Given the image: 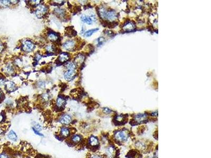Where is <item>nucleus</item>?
<instances>
[{
	"mask_svg": "<svg viewBox=\"0 0 211 158\" xmlns=\"http://www.w3.org/2000/svg\"><path fill=\"white\" fill-rule=\"evenodd\" d=\"M98 30H99V29L96 28V29H91V30H88V31H87V32L85 33V36H86V37H89V36H91V35H92V34H93V33H94L95 32H97Z\"/></svg>",
	"mask_w": 211,
	"mask_h": 158,
	"instance_id": "obj_18",
	"label": "nucleus"
},
{
	"mask_svg": "<svg viewBox=\"0 0 211 158\" xmlns=\"http://www.w3.org/2000/svg\"><path fill=\"white\" fill-rule=\"evenodd\" d=\"M8 137L10 140L13 141H16L18 139V137L16 133H15L13 131H12V130H11V131L9 133Z\"/></svg>",
	"mask_w": 211,
	"mask_h": 158,
	"instance_id": "obj_12",
	"label": "nucleus"
},
{
	"mask_svg": "<svg viewBox=\"0 0 211 158\" xmlns=\"http://www.w3.org/2000/svg\"><path fill=\"white\" fill-rule=\"evenodd\" d=\"M92 158H100V157H98V156H94Z\"/></svg>",
	"mask_w": 211,
	"mask_h": 158,
	"instance_id": "obj_33",
	"label": "nucleus"
},
{
	"mask_svg": "<svg viewBox=\"0 0 211 158\" xmlns=\"http://www.w3.org/2000/svg\"><path fill=\"white\" fill-rule=\"evenodd\" d=\"M10 1H0V7L2 8H7L11 3Z\"/></svg>",
	"mask_w": 211,
	"mask_h": 158,
	"instance_id": "obj_19",
	"label": "nucleus"
},
{
	"mask_svg": "<svg viewBox=\"0 0 211 158\" xmlns=\"http://www.w3.org/2000/svg\"><path fill=\"white\" fill-rule=\"evenodd\" d=\"M83 58H84V57L83 56L81 55H79L76 58V62L80 63L81 62H82V61H83Z\"/></svg>",
	"mask_w": 211,
	"mask_h": 158,
	"instance_id": "obj_23",
	"label": "nucleus"
},
{
	"mask_svg": "<svg viewBox=\"0 0 211 158\" xmlns=\"http://www.w3.org/2000/svg\"><path fill=\"white\" fill-rule=\"evenodd\" d=\"M115 138L117 140L120 142H125L127 140L128 135L125 131H120L115 134Z\"/></svg>",
	"mask_w": 211,
	"mask_h": 158,
	"instance_id": "obj_3",
	"label": "nucleus"
},
{
	"mask_svg": "<svg viewBox=\"0 0 211 158\" xmlns=\"http://www.w3.org/2000/svg\"><path fill=\"white\" fill-rule=\"evenodd\" d=\"M3 49H4L3 44V43H2L1 41H0V53L3 50Z\"/></svg>",
	"mask_w": 211,
	"mask_h": 158,
	"instance_id": "obj_30",
	"label": "nucleus"
},
{
	"mask_svg": "<svg viewBox=\"0 0 211 158\" xmlns=\"http://www.w3.org/2000/svg\"><path fill=\"white\" fill-rule=\"evenodd\" d=\"M67 69L68 70H74L76 69V66L74 63L73 62H69L68 63L66 66Z\"/></svg>",
	"mask_w": 211,
	"mask_h": 158,
	"instance_id": "obj_21",
	"label": "nucleus"
},
{
	"mask_svg": "<svg viewBox=\"0 0 211 158\" xmlns=\"http://www.w3.org/2000/svg\"><path fill=\"white\" fill-rule=\"evenodd\" d=\"M106 154L109 158L112 157L113 156L114 153V148L111 147H108L107 149H106Z\"/></svg>",
	"mask_w": 211,
	"mask_h": 158,
	"instance_id": "obj_16",
	"label": "nucleus"
},
{
	"mask_svg": "<svg viewBox=\"0 0 211 158\" xmlns=\"http://www.w3.org/2000/svg\"><path fill=\"white\" fill-rule=\"evenodd\" d=\"M66 103V100H64V99L62 97H59L57 99L56 104L57 106L59 108L63 107V105Z\"/></svg>",
	"mask_w": 211,
	"mask_h": 158,
	"instance_id": "obj_10",
	"label": "nucleus"
},
{
	"mask_svg": "<svg viewBox=\"0 0 211 158\" xmlns=\"http://www.w3.org/2000/svg\"><path fill=\"white\" fill-rule=\"evenodd\" d=\"M146 117L147 115L145 114H138L135 116V121L140 123L145 120Z\"/></svg>",
	"mask_w": 211,
	"mask_h": 158,
	"instance_id": "obj_9",
	"label": "nucleus"
},
{
	"mask_svg": "<svg viewBox=\"0 0 211 158\" xmlns=\"http://www.w3.org/2000/svg\"><path fill=\"white\" fill-rule=\"evenodd\" d=\"M5 81L4 79L2 78V77H0V86L3 85L4 84H5Z\"/></svg>",
	"mask_w": 211,
	"mask_h": 158,
	"instance_id": "obj_27",
	"label": "nucleus"
},
{
	"mask_svg": "<svg viewBox=\"0 0 211 158\" xmlns=\"http://www.w3.org/2000/svg\"><path fill=\"white\" fill-rule=\"evenodd\" d=\"M75 46V43L73 41H68L63 44V48L68 51L72 50Z\"/></svg>",
	"mask_w": 211,
	"mask_h": 158,
	"instance_id": "obj_6",
	"label": "nucleus"
},
{
	"mask_svg": "<svg viewBox=\"0 0 211 158\" xmlns=\"http://www.w3.org/2000/svg\"><path fill=\"white\" fill-rule=\"evenodd\" d=\"M60 133L62 136H63V137H67L69 135L70 131L68 129V128H66V127H62V128L61 129Z\"/></svg>",
	"mask_w": 211,
	"mask_h": 158,
	"instance_id": "obj_13",
	"label": "nucleus"
},
{
	"mask_svg": "<svg viewBox=\"0 0 211 158\" xmlns=\"http://www.w3.org/2000/svg\"><path fill=\"white\" fill-rule=\"evenodd\" d=\"M33 129L35 130V131L39 132L42 130V127L40 125H39V124H36V125H35V126H34Z\"/></svg>",
	"mask_w": 211,
	"mask_h": 158,
	"instance_id": "obj_24",
	"label": "nucleus"
},
{
	"mask_svg": "<svg viewBox=\"0 0 211 158\" xmlns=\"http://www.w3.org/2000/svg\"><path fill=\"white\" fill-rule=\"evenodd\" d=\"M33 43L30 40H25L22 44V48L24 51L31 52L34 48Z\"/></svg>",
	"mask_w": 211,
	"mask_h": 158,
	"instance_id": "obj_2",
	"label": "nucleus"
},
{
	"mask_svg": "<svg viewBox=\"0 0 211 158\" xmlns=\"http://www.w3.org/2000/svg\"><path fill=\"white\" fill-rule=\"evenodd\" d=\"M48 38L50 40L52 41H57L58 39V36L54 32H50L48 34Z\"/></svg>",
	"mask_w": 211,
	"mask_h": 158,
	"instance_id": "obj_14",
	"label": "nucleus"
},
{
	"mask_svg": "<svg viewBox=\"0 0 211 158\" xmlns=\"http://www.w3.org/2000/svg\"><path fill=\"white\" fill-rule=\"evenodd\" d=\"M6 89L9 91H13L15 89V85L13 82L8 81L5 83Z\"/></svg>",
	"mask_w": 211,
	"mask_h": 158,
	"instance_id": "obj_8",
	"label": "nucleus"
},
{
	"mask_svg": "<svg viewBox=\"0 0 211 158\" xmlns=\"http://www.w3.org/2000/svg\"><path fill=\"white\" fill-rule=\"evenodd\" d=\"M103 112L105 114H109L111 112V110L108 108H104Z\"/></svg>",
	"mask_w": 211,
	"mask_h": 158,
	"instance_id": "obj_26",
	"label": "nucleus"
},
{
	"mask_svg": "<svg viewBox=\"0 0 211 158\" xmlns=\"http://www.w3.org/2000/svg\"><path fill=\"white\" fill-rule=\"evenodd\" d=\"M93 16L92 17H88L86 16V15H82L81 17V20L83 22L86 23L88 24H91L93 21L94 20L93 19Z\"/></svg>",
	"mask_w": 211,
	"mask_h": 158,
	"instance_id": "obj_7",
	"label": "nucleus"
},
{
	"mask_svg": "<svg viewBox=\"0 0 211 158\" xmlns=\"http://www.w3.org/2000/svg\"><path fill=\"white\" fill-rule=\"evenodd\" d=\"M118 25V23L116 22H113L112 23H109V25H108V26H109V28H114V27H115L116 25Z\"/></svg>",
	"mask_w": 211,
	"mask_h": 158,
	"instance_id": "obj_25",
	"label": "nucleus"
},
{
	"mask_svg": "<svg viewBox=\"0 0 211 158\" xmlns=\"http://www.w3.org/2000/svg\"><path fill=\"white\" fill-rule=\"evenodd\" d=\"M81 140V137L79 135H74L72 137V141L74 143H77Z\"/></svg>",
	"mask_w": 211,
	"mask_h": 158,
	"instance_id": "obj_22",
	"label": "nucleus"
},
{
	"mask_svg": "<svg viewBox=\"0 0 211 158\" xmlns=\"http://www.w3.org/2000/svg\"><path fill=\"white\" fill-rule=\"evenodd\" d=\"M55 13H56L58 16H63L64 14V11H63V9H61L60 8H57L55 10Z\"/></svg>",
	"mask_w": 211,
	"mask_h": 158,
	"instance_id": "obj_20",
	"label": "nucleus"
},
{
	"mask_svg": "<svg viewBox=\"0 0 211 158\" xmlns=\"http://www.w3.org/2000/svg\"><path fill=\"white\" fill-rule=\"evenodd\" d=\"M76 74L75 70H68L64 74V77L65 79L67 81H71L73 79V77Z\"/></svg>",
	"mask_w": 211,
	"mask_h": 158,
	"instance_id": "obj_4",
	"label": "nucleus"
},
{
	"mask_svg": "<svg viewBox=\"0 0 211 158\" xmlns=\"http://www.w3.org/2000/svg\"><path fill=\"white\" fill-rule=\"evenodd\" d=\"M0 158H9V157L5 153H1L0 154Z\"/></svg>",
	"mask_w": 211,
	"mask_h": 158,
	"instance_id": "obj_29",
	"label": "nucleus"
},
{
	"mask_svg": "<svg viewBox=\"0 0 211 158\" xmlns=\"http://www.w3.org/2000/svg\"><path fill=\"white\" fill-rule=\"evenodd\" d=\"M4 70L6 73H10L13 72V67L11 63H8L4 67Z\"/></svg>",
	"mask_w": 211,
	"mask_h": 158,
	"instance_id": "obj_17",
	"label": "nucleus"
},
{
	"mask_svg": "<svg viewBox=\"0 0 211 158\" xmlns=\"http://www.w3.org/2000/svg\"><path fill=\"white\" fill-rule=\"evenodd\" d=\"M105 39L104 38H100L98 39V44L99 45H101V44H102V43L104 41Z\"/></svg>",
	"mask_w": 211,
	"mask_h": 158,
	"instance_id": "obj_28",
	"label": "nucleus"
},
{
	"mask_svg": "<svg viewBox=\"0 0 211 158\" xmlns=\"http://www.w3.org/2000/svg\"><path fill=\"white\" fill-rule=\"evenodd\" d=\"M69 57L68 54L66 53H62L60 54L59 58V61L60 62L63 63L69 59Z\"/></svg>",
	"mask_w": 211,
	"mask_h": 158,
	"instance_id": "obj_11",
	"label": "nucleus"
},
{
	"mask_svg": "<svg viewBox=\"0 0 211 158\" xmlns=\"http://www.w3.org/2000/svg\"><path fill=\"white\" fill-rule=\"evenodd\" d=\"M2 92H1V91L0 90V99L1 98V97H2Z\"/></svg>",
	"mask_w": 211,
	"mask_h": 158,
	"instance_id": "obj_34",
	"label": "nucleus"
},
{
	"mask_svg": "<svg viewBox=\"0 0 211 158\" xmlns=\"http://www.w3.org/2000/svg\"><path fill=\"white\" fill-rule=\"evenodd\" d=\"M60 122L63 125H69L71 122V117L69 115L65 114L61 117Z\"/></svg>",
	"mask_w": 211,
	"mask_h": 158,
	"instance_id": "obj_5",
	"label": "nucleus"
},
{
	"mask_svg": "<svg viewBox=\"0 0 211 158\" xmlns=\"http://www.w3.org/2000/svg\"><path fill=\"white\" fill-rule=\"evenodd\" d=\"M89 143L91 146H96L98 144V140L97 138L95 137H91L89 139Z\"/></svg>",
	"mask_w": 211,
	"mask_h": 158,
	"instance_id": "obj_15",
	"label": "nucleus"
},
{
	"mask_svg": "<svg viewBox=\"0 0 211 158\" xmlns=\"http://www.w3.org/2000/svg\"><path fill=\"white\" fill-rule=\"evenodd\" d=\"M106 33L109 36L111 35H114V32L113 31H107V32H106Z\"/></svg>",
	"mask_w": 211,
	"mask_h": 158,
	"instance_id": "obj_31",
	"label": "nucleus"
},
{
	"mask_svg": "<svg viewBox=\"0 0 211 158\" xmlns=\"http://www.w3.org/2000/svg\"><path fill=\"white\" fill-rule=\"evenodd\" d=\"M2 119H3V116H1V115H0V122H1V121H2Z\"/></svg>",
	"mask_w": 211,
	"mask_h": 158,
	"instance_id": "obj_32",
	"label": "nucleus"
},
{
	"mask_svg": "<svg viewBox=\"0 0 211 158\" xmlns=\"http://www.w3.org/2000/svg\"><path fill=\"white\" fill-rule=\"evenodd\" d=\"M47 12V8L43 5H39L36 8L35 14L38 18H41Z\"/></svg>",
	"mask_w": 211,
	"mask_h": 158,
	"instance_id": "obj_1",
	"label": "nucleus"
}]
</instances>
